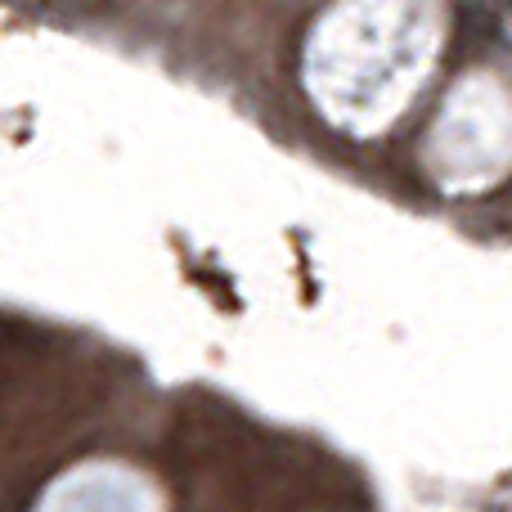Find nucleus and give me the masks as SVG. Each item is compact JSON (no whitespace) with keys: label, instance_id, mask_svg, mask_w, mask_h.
Listing matches in <instances>:
<instances>
[{"label":"nucleus","instance_id":"obj_1","mask_svg":"<svg viewBox=\"0 0 512 512\" xmlns=\"http://www.w3.org/2000/svg\"><path fill=\"white\" fill-rule=\"evenodd\" d=\"M450 14L432 0H355L315 18L301 86L315 113L351 140L387 135L432 81Z\"/></svg>","mask_w":512,"mask_h":512},{"label":"nucleus","instance_id":"obj_2","mask_svg":"<svg viewBox=\"0 0 512 512\" xmlns=\"http://www.w3.org/2000/svg\"><path fill=\"white\" fill-rule=\"evenodd\" d=\"M508 86L495 72H468L454 81L423 140V167L436 189L454 198L486 194L508 176Z\"/></svg>","mask_w":512,"mask_h":512},{"label":"nucleus","instance_id":"obj_3","mask_svg":"<svg viewBox=\"0 0 512 512\" xmlns=\"http://www.w3.org/2000/svg\"><path fill=\"white\" fill-rule=\"evenodd\" d=\"M32 512H167V499L149 472L117 459H90L59 472Z\"/></svg>","mask_w":512,"mask_h":512}]
</instances>
